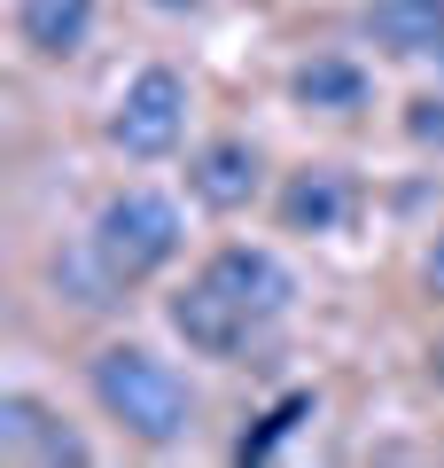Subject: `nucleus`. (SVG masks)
Here are the masks:
<instances>
[{"instance_id": "nucleus-6", "label": "nucleus", "mask_w": 444, "mask_h": 468, "mask_svg": "<svg viewBox=\"0 0 444 468\" xmlns=\"http://www.w3.org/2000/svg\"><path fill=\"white\" fill-rule=\"evenodd\" d=\"M258 180H265V165H258V149H249L242 133L203 141V149H196V165H187V187H196V203H203V211H242V203L258 196Z\"/></svg>"}, {"instance_id": "nucleus-7", "label": "nucleus", "mask_w": 444, "mask_h": 468, "mask_svg": "<svg viewBox=\"0 0 444 468\" xmlns=\"http://www.w3.org/2000/svg\"><path fill=\"white\" fill-rule=\"evenodd\" d=\"M351 218V180L335 165H304L280 187V227L289 234H335Z\"/></svg>"}, {"instance_id": "nucleus-11", "label": "nucleus", "mask_w": 444, "mask_h": 468, "mask_svg": "<svg viewBox=\"0 0 444 468\" xmlns=\"http://www.w3.org/2000/svg\"><path fill=\"white\" fill-rule=\"evenodd\" d=\"M39 430H48V406L24 399V390H8V399H0V452H24V461H32Z\"/></svg>"}, {"instance_id": "nucleus-14", "label": "nucleus", "mask_w": 444, "mask_h": 468, "mask_svg": "<svg viewBox=\"0 0 444 468\" xmlns=\"http://www.w3.org/2000/svg\"><path fill=\"white\" fill-rule=\"evenodd\" d=\"M32 461H86V437H70L63 421H48V430H39V445H32Z\"/></svg>"}, {"instance_id": "nucleus-4", "label": "nucleus", "mask_w": 444, "mask_h": 468, "mask_svg": "<svg viewBox=\"0 0 444 468\" xmlns=\"http://www.w3.org/2000/svg\"><path fill=\"white\" fill-rule=\"evenodd\" d=\"M172 328L187 335V351H203V359H242L249 335L265 328L258 313H242V304L227 297V289L203 273V282H187L180 297H172Z\"/></svg>"}, {"instance_id": "nucleus-16", "label": "nucleus", "mask_w": 444, "mask_h": 468, "mask_svg": "<svg viewBox=\"0 0 444 468\" xmlns=\"http://www.w3.org/2000/svg\"><path fill=\"white\" fill-rule=\"evenodd\" d=\"M156 8H196V0H156Z\"/></svg>"}, {"instance_id": "nucleus-12", "label": "nucleus", "mask_w": 444, "mask_h": 468, "mask_svg": "<svg viewBox=\"0 0 444 468\" xmlns=\"http://www.w3.org/2000/svg\"><path fill=\"white\" fill-rule=\"evenodd\" d=\"M304 414H312V399H304V390H296V399H280L273 414H265L258 430H249L242 445H234V461H265V452H273V445H280V437H289V430H296Z\"/></svg>"}, {"instance_id": "nucleus-9", "label": "nucleus", "mask_w": 444, "mask_h": 468, "mask_svg": "<svg viewBox=\"0 0 444 468\" xmlns=\"http://www.w3.org/2000/svg\"><path fill=\"white\" fill-rule=\"evenodd\" d=\"M289 94L304 101V110H320V117H359L366 94H375V79H366L351 55H312V63H296Z\"/></svg>"}, {"instance_id": "nucleus-8", "label": "nucleus", "mask_w": 444, "mask_h": 468, "mask_svg": "<svg viewBox=\"0 0 444 468\" xmlns=\"http://www.w3.org/2000/svg\"><path fill=\"white\" fill-rule=\"evenodd\" d=\"M366 32H375L382 55H406V63L444 55V0H375Z\"/></svg>"}, {"instance_id": "nucleus-5", "label": "nucleus", "mask_w": 444, "mask_h": 468, "mask_svg": "<svg viewBox=\"0 0 444 468\" xmlns=\"http://www.w3.org/2000/svg\"><path fill=\"white\" fill-rule=\"evenodd\" d=\"M203 273H211V282L227 289V297L242 304V313H258L265 328H273V320H280V313L296 304V273L280 266L273 250H258V242H227V250H218V258H211Z\"/></svg>"}, {"instance_id": "nucleus-2", "label": "nucleus", "mask_w": 444, "mask_h": 468, "mask_svg": "<svg viewBox=\"0 0 444 468\" xmlns=\"http://www.w3.org/2000/svg\"><path fill=\"white\" fill-rule=\"evenodd\" d=\"M86 242H94V250L110 258V273L132 289V282H148V273H164L172 258H180L187 227H180V203H172V196H156V187H125V196L101 203V218H94Z\"/></svg>"}, {"instance_id": "nucleus-13", "label": "nucleus", "mask_w": 444, "mask_h": 468, "mask_svg": "<svg viewBox=\"0 0 444 468\" xmlns=\"http://www.w3.org/2000/svg\"><path fill=\"white\" fill-rule=\"evenodd\" d=\"M406 133L421 149H444V94H413L406 101Z\"/></svg>"}, {"instance_id": "nucleus-10", "label": "nucleus", "mask_w": 444, "mask_h": 468, "mask_svg": "<svg viewBox=\"0 0 444 468\" xmlns=\"http://www.w3.org/2000/svg\"><path fill=\"white\" fill-rule=\"evenodd\" d=\"M16 32L32 55L63 63V55H79L94 39V0H16Z\"/></svg>"}, {"instance_id": "nucleus-15", "label": "nucleus", "mask_w": 444, "mask_h": 468, "mask_svg": "<svg viewBox=\"0 0 444 468\" xmlns=\"http://www.w3.org/2000/svg\"><path fill=\"white\" fill-rule=\"evenodd\" d=\"M421 273H428V289H437V297H444V234H437V242H428V258H421Z\"/></svg>"}, {"instance_id": "nucleus-1", "label": "nucleus", "mask_w": 444, "mask_h": 468, "mask_svg": "<svg viewBox=\"0 0 444 468\" xmlns=\"http://www.w3.org/2000/svg\"><path fill=\"white\" fill-rule=\"evenodd\" d=\"M86 383H94V406L125 437H141V445H180L196 430V390H187V375L172 359H156L148 344H101Z\"/></svg>"}, {"instance_id": "nucleus-3", "label": "nucleus", "mask_w": 444, "mask_h": 468, "mask_svg": "<svg viewBox=\"0 0 444 468\" xmlns=\"http://www.w3.org/2000/svg\"><path fill=\"white\" fill-rule=\"evenodd\" d=\"M180 133H187V79H180V70H164V63H148L141 79L117 94L110 141L125 156H141V165H156V156L180 149Z\"/></svg>"}]
</instances>
